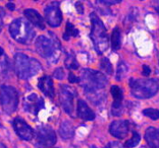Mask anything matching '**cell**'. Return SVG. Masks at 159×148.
<instances>
[{
  "label": "cell",
  "instance_id": "38",
  "mask_svg": "<svg viewBox=\"0 0 159 148\" xmlns=\"http://www.w3.org/2000/svg\"><path fill=\"white\" fill-rule=\"evenodd\" d=\"M143 148H144V147H143Z\"/></svg>",
  "mask_w": 159,
  "mask_h": 148
},
{
  "label": "cell",
  "instance_id": "3",
  "mask_svg": "<svg viewBox=\"0 0 159 148\" xmlns=\"http://www.w3.org/2000/svg\"><path fill=\"white\" fill-rule=\"evenodd\" d=\"M80 80L82 82L83 87L85 88L87 95L90 97L97 95L96 93L105 87L107 84L105 75L92 69H85L83 71Z\"/></svg>",
  "mask_w": 159,
  "mask_h": 148
},
{
  "label": "cell",
  "instance_id": "23",
  "mask_svg": "<svg viewBox=\"0 0 159 148\" xmlns=\"http://www.w3.org/2000/svg\"><path fill=\"white\" fill-rule=\"evenodd\" d=\"M66 66L70 70H75L79 68V63L77 62V59L74 55V53L68 54L66 60Z\"/></svg>",
  "mask_w": 159,
  "mask_h": 148
},
{
  "label": "cell",
  "instance_id": "32",
  "mask_svg": "<svg viewBox=\"0 0 159 148\" xmlns=\"http://www.w3.org/2000/svg\"><path fill=\"white\" fill-rule=\"evenodd\" d=\"M75 8H77L78 12H79L80 14H83V13H84V8H83V4H82V3H80V2H77V3H75Z\"/></svg>",
  "mask_w": 159,
  "mask_h": 148
},
{
  "label": "cell",
  "instance_id": "26",
  "mask_svg": "<svg viewBox=\"0 0 159 148\" xmlns=\"http://www.w3.org/2000/svg\"><path fill=\"white\" fill-rule=\"evenodd\" d=\"M101 68L105 70L108 74H112V65L107 58H103L101 60Z\"/></svg>",
  "mask_w": 159,
  "mask_h": 148
},
{
  "label": "cell",
  "instance_id": "5",
  "mask_svg": "<svg viewBox=\"0 0 159 148\" xmlns=\"http://www.w3.org/2000/svg\"><path fill=\"white\" fill-rule=\"evenodd\" d=\"M129 87L133 96L136 99H150L157 93L159 89V84L156 80L150 78H143V79H129Z\"/></svg>",
  "mask_w": 159,
  "mask_h": 148
},
{
  "label": "cell",
  "instance_id": "6",
  "mask_svg": "<svg viewBox=\"0 0 159 148\" xmlns=\"http://www.w3.org/2000/svg\"><path fill=\"white\" fill-rule=\"evenodd\" d=\"M9 32L13 40L21 44H30L36 35L32 23L25 19H14L9 26Z\"/></svg>",
  "mask_w": 159,
  "mask_h": 148
},
{
  "label": "cell",
  "instance_id": "29",
  "mask_svg": "<svg viewBox=\"0 0 159 148\" xmlns=\"http://www.w3.org/2000/svg\"><path fill=\"white\" fill-rule=\"evenodd\" d=\"M68 81L70 82V83H75V82H79L80 79L77 78V76L73 73V72H70V75H68Z\"/></svg>",
  "mask_w": 159,
  "mask_h": 148
},
{
  "label": "cell",
  "instance_id": "31",
  "mask_svg": "<svg viewBox=\"0 0 159 148\" xmlns=\"http://www.w3.org/2000/svg\"><path fill=\"white\" fill-rule=\"evenodd\" d=\"M143 75L144 76H149V74L151 73V70H150V68L148 67V66H146V65H144L143 66Z\"/></svg>",
  "mask_w": 159,
  "mask_h": 148
},
{
  "label": "cell",
  "instance_id": "19",
  "mask_svg": "<svg viewBox=\"0 0 159 148\" xmlns=\"http://www.w3.org/2000/svg\"><path fill=\"white\" fill-rule=\"evenodd\" d=\"M59 134L63 139H70L74 135V126L70 122L64 121L61 123L59 128Z\"/></svg>",
  "mask_w": 159,
  "mask_h": 148
},
{
  "label": "cell",
  "instance_id": "15",
  "mask_svg": "<svg viewBox=\"0 0 159 148\" xmlns=\"http://www.w3.org/2000/svg\"><path fill=\"white\" fill-rule=\"evenodd\" d=\"M77 114H78V117L81 118L82 120H84V121H93L94 119H95V113H94L89 108L88 104L82 99L78 100Z\"/></svg>",
  "mask_w": 159,
  "mask_h": 148
},
{
  "label": "cell",
  "instance_id": "9",
  "mask_svg": "<svg viewBox=\"0 0 159 148\" xmlns=\"http://www.w3.org/2000/svg\"><path fill=\"white\" fill-rule=\"evenodd\" d=\"M77 95L75 90L68 85H61L59 91V100L61 107L70 116H74V99Z\"/></svg>",
  "mask_w": 159,
  "mask_h": 148
},
{
  "label": "cell",
  "instance_id": "2",
  "mask_svg": "<svg viewBox=\"0 0 159 148\" xmlns=\"http://www.w3.org/2000/svg\"><path fill=\"white\" fill-rule=\"evenodd\" d=\"M41 69L42 66L38 60L21 53H17L14 56V70L20 79H29L33 77L39 71H41Z\"/></svg>",
  "mask_w": 159,
  "mask_h": 148
},
{
  "label": "cell",
  "instance_id": "13",
  "mask_svg": "<svg viewBox=\"0 0 159 148\" xmlns=\"http://www.w3.org/2000/svg\"><path fill=\"white\" fill-rule=\"evenodd\" d=\"M129 122L126 120L114 121L109 126L110 134L118 139H124L129 134Z\"/></svg>",
  "mask_w": 159,
  "mask_h": 148
},
{
  "label": "cell",
  "instance_id": "16",
  "mask_svg": "<svg viewBox=\"0 0 159 148\" xmlns=\"http://www.w3.org/2000/svg\"><path fill=\"white\" fill-rule=\"evenodd\" d=\"M25 16L27 17V19L30 21L32 24H34L35 27H39L40 30H45V23L44 19L41 16L37 10L35 9H26L24 11Z\"/></svg>",
  "mask_w": 159,
  "mask_h": 148
},
{
  "label": "cell",
  "instance_id": "34",
  "mask_svg": "<svg viewBox=\"0 0 159 148\" xmlns=\"http://www.w3.org/2000/svg\"><path fill=\"white\" fill-rule=\"evenodd\" d=\"M154 8L156 9V11L159 13V1H155L154 2Z\"/></svg>",
  "mask_w": 159,
  "mask_h": 148
},
{
  "label": "cell",
  "instance_id": "24",
  "mask_svg": "<svg viewBox=\"0 0 159 148\" xmlns=\"http://www.w3.org/2000/svg\"><path fill=\"white\" fill-rule=\"evenodd\" d=\"M140 139H141V137H140V134L138 132H136V131H133V136H132V138L128 140V141L125 142V147H128V148H133V147H135L137 146L139 144L140 142Z\"/></svg>",
  "mask_w": 159,
  "mask_h": 148
},
{
  "label": "cell",
  "instance_id": "17",
  "mask_svg": "<svg viewBox=\"0 0 159 148\" xmlns=\"http://www.w3.org/2000/svg\"><path fill=\"white\" fill-rule=\"evenodd\" d=\"M38 87L41 91L46 95L47 96L51 97L53 99L54 97V86H53V81L50 76H42L39 79L38 82Z\"/></svg>",
  "mask_w": 159,
  "mask_h": 148
},
{
  "label": "cell",
  "instance_id": "33",
  "mask_svg": "<svg viewBox=\"0 0 159 148\" xmlns=\"http://www.w3.org/2000/svg\"><path fill=\"white\" fill-rule=\"evenodd\" d=\"M3 10L1 11V10H0V32H1V28H2V16H3Z\"/></svg>",
  "mask_w": 159,
  "mask_h": 148
},
{
  "label": "cell",
  "instance_id": "21",
  "mask_svg": "<svg viewBox=\"0 0 159 148\" xmlns=\"http://www.w3.org/2000/svg\"><path fill=\"white\" fill-rule=\"evenodd\" d=\"M78 35H79V31L74 27V24L67 23L66 27V32L63 34V39L67 41L70 37H78Z\"/></svg>",
  "mask_w": 159,
  "mask_h": 148
},
{
  "label": "cell",
  "instance_id": "8",
  "mask_svg": "<svg viewBox=\"0 0 159 148\" xmlns=\"http://www.w3.org/2000/svg\"><path fill=\"white\" fill-rule=\"evenodd\" d=\"M56 143V134L50 127H39L36 133V143L38 148H49Z\"/></svg>",
  "mask_w": 159,
  "mask_h": 148
},
{
  "label": "cell",
  "instance_id": "14",
  "mask_svg": "<svg viewBox=\"0 0 159 148\" xmlns=\"http://www.w3.org/2000/svg\"><path fill=\"white\" fill-rule=\"evenodd\" d=\"M110 92L113 97L112 104V114L114 116H119L121 114V104L124 99V92L121 88L117 85H112L110 88Z\"/></svg>",
  "mask_w": 159,
  "mask_h": 148
},
{
  "label": "cell",
  "instance_id": "28",
  "mask_svg": "<svg viewBox=\"0 0 159 148\" xmlns=\"http://www.w3.org/2000/svg\"><path fill=\"white\" fill-rule=\"evenodd\" d=\"M106 148H125V147L117 141H112V142L108 143V145L106 146Z\"/></svg>",
  "mask_w": 159,
  "mask_h": 148
},
{
  "label": "cell",
  "instance_id": "12",
  "mask_svg": "<svg viewBox=\"0 0 159 148\" xmlns=\"http://www.w3.org/2000/svg\"><path fill=\"white\" fill-rule=\"evenodd\" d=\"M13 128L16 130V134L19 135L21 139L24 140H31L34 137V131L33 129L30 127V125H28L23 119L17 117L13 120Z\"/></svg>",
  "mask_w": 159,
  "mask_h": 148
},
{
  "label": "cell",
  "instance_id": "4",
  "mask_svg": "<svg viewBox=\"0 0 159 148\" xmlns=\"http://www.w3.org/2000/svg\"><path fill=\"white\" fill-rule=\"evenodd\" d=\"M90 19H91L92 24L90 38L92 40L96 52L101 55L108 48V36L106 27L103 24L102 20L97 16V14L92 13Z\"/></svg>",
  "mask_w": 159,
  "mask_h": 148
},
{
  "label": "cell",
  "instance_id": "10",
  "mask_svg": "<svg viewBox=\"0 0 159 148\" xmlns=\"http://www.w3.org/2000/svg\"><path fill=\"white\" fill-rule=\"evenodd\" d=\"M45 19L47 23L52 27H59L62 23V14L59 7L55 4H50L45 8Z\"/></svg>",
  "mask_w": 159,
  "mask_h": 148
},
{
  "label": "cell",
  "instance_id": "22",
  "mask_svg": "<svg viewBox=\"0 0 159 148\" xmlns=\"http://www.w3.org/2000/svg\"><path fill=\"white\" fill-rule=\"evenodd\" d=\"M126 73H128V66L125 65V62H119L118 65H117V70H116V75H115V77H116V80L120 81L122 78H124Z\"/></svg>",
  "mask_w": 159,
  "mask_h": 148
},
{
  "label": "cell",
  "instance_id": "36",
  "mask_svg": "<svg viewBox=\"0 0 159 148\" xmlns=\"http://www.w3.org/2000/svg\"><path fill=\"white\" fill-rule=\"evenodd\" d=\"M2 56H4V50L0 47V57H2Z\"/></svg>",
  "mask_w": 159,
  "mask_h": 148
},
{
  "label": "cell",
  "instance_id": "35",
  "mask_svg": "<svg viewBox=\"0 0 159 148\" xmlns=\"http://www.w3.org/2000/svg\"><path fill=\"white\" fill-rule=\"evenodd\" d=\"M7 8H9V9H11V10H13L14 9V4L13 3H7Z\"/></svg>",
  "mask_w": 159,
  "mask_h": 148
},
{
  "label": "cell",
  "instance_id": "20",
  "mask_svg": "<svg viewBox=\"0 0 159 148\" xmlns=\"http://www.w3.org/2000/svg\"><path fill=\"white\" fill-rule=\"evenodd\" d=\"M111 45H112V49L113 50H118L120 48L121 45V34H120V30L116 27L112 32V35H111Z\"/></svg>",
  "mask_w": 159,
  "mask_h": 148
},
{
  "label": "cell",
  "instance_id": "1",
  "mask_svg": "<svg viewBox=\"0 0 159 148\" xmlns=\"http://www.w3.org/2000/svg\"><path fill=\"white\" fill-rule=\"evenodd\" d=\"M35 48L40 56H42L43 58H45L51 63H56L61 54L60 43L53 35L52 37L40 36L36 40Z\"/></svg>",
  "mask_w": 159,
  "mask_h": 148
},
{
  "label": "cell",
  "instance_id": "11",
  "mask_svg": "<svg viewBox=\"0 0 159 148\" xmlns=\"http://www.w3.org/2000/svg\"><path fill=\"white\" fill-rule=\"evenodd\" d=\"M24 108L28 113H31L33 115H38L39 111L44 108V100L40 96H38L36 93H32V95H28L26 99H25Z\"/></svg>",
  "mask_w": 159,
  "mask_h": 148
},
{
  "label": "cell",
  "instance_id": "27",
  "mask_svg": "<svg viewBox=\"0 0 159 148\" xmlns=\"http://www.w3.org/2000/svg\"><path fill=\"white\" fill-rule=\"evenodd\" d=\"M54 77H56L57 79H62L64 77V71L62 70V68H58L54 71Z\"/></svg>",
  "mask_w": 159,
  "mask_h": 148
},
{
  "label": "cell",
  "instance_id": "7",
  "mask_svg": "<svg viewBox=\"0 0 159 148\" xmlns=\"http://www.w3.org/2000/svg\"><path fill=\"white\" fill-rule=\"evenodd\" d=\"M0 104L6 114L16 112L19 104V95L12 86L2 85L0 87Z\"/></svg>",
  "mask_w": 159,
  "mask_h": 148
},
{
  "label": "cell",
  "instance_id": "18",
  "mask_svg": "<svg viewBox=\"0 0 159 148\" xmlns=\"http://www.w3.org/2000/svg\"><path fill=\"white\" fill-rule=\"evenodd\" d=\"M145 139L151 148H159V131L154 127H149L145 132Z\"/></svg>",
  "mask_w": 159,
  "mask_h": 148
},
{
  "label": "cell",
  "instance_id": "25",
  "mask_svg": "<svg viewBox=\"0 0 159 148\" xmlns=\"http://www.w3.org/2000/svg\"><path fill=\"white\" fill-rule=\"evenodd\" d=\"M143 114L146 117L150 118L151 120H158L159 119V110L156 109H145L143 111Z\"/></svg>",
  "mask_w": 159,
  "mask_h": 148
},
{
  "label": "cell",
  "instance_id": "30",
  "mask_svg": "<svg viewBox=\"0 0 159 148\" xmlns=\"http://www.w3.org/2000/svg\"><path fill=\"white\" fill-rule=\"evenodd\" d=\"M99 3H103V4H106V5H113V4H118V3H120L121 1H119V0H103V1H98Z\"/></svg>",
  "mask_w": 159,
  "mask_h": 148
},
{
  "label": "cell",
  "instance_id": "37",
  "mask_svg": "<svg viewBox=\"0 0 159 148\" xmlns=\"http://www.w3.org/2000/svg\"><path fill=\"white\" fill-rule=\"evenodd\" d=\"M0 148H7L3 143H0Z\"/></svg>",
  "mask_w": 159,
  "mask_h": 148
}]
</instances>
